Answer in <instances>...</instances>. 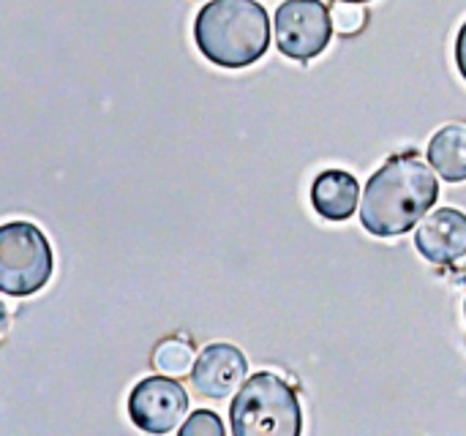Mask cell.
I'll return each instance as SVG.
<instances>
[{"label":"cell","instance_id":"cell-15","mask_svg":"<svg viewBox=\"0 0 466 436\" xmlns=\"http://www.w3.org/2000/svg\"><path fill=\"white\" fill-rule=\"evenodd\" d=\"M352 3H369V0H352Z\"/></svg>","mask_w":466,"mask_h":436},{"label":"cell","instance_id":"cell-5","mask_svg":"<svg viewBox=\"0 0 466 436\" xmlns=\"http://www.w3.org/2000/svg\"><path fill=\"white\" fill-rule=\"evenodd\" d=\"M333 30L330 8L322 0H284L276 11V44L292 60L306 63L322 55Z\"/></svg>","mask_w":466,"mask_h":436},{"label":"cell","instance_id":"cell-3","mask_svg":"<svg viewBox=\"0 0 466 436\" xmlns=\"http://www.w3.org/2000/svg\"><path fill=\"white\" fill-rule=\"evenodd\" d=\"M235 436H298L303 410L298 393L276 374L259 371L240 385L229 407Z\"/></svg>","mask_w":466,"mask_h":436},{"label":"cell","instance_id":"cell-7","mask_svg":"<svg viewBox=\"0 0 466 436\" xmlns=\"http://www.w3.org/2000/svg\"><path fill=\"white\" fill-rule=\"evenodd\" d=\"M248 363L246 355L232 344H210L199 352L194 369H191V385L199 396L221 401L229 393L240 390V382L246 380Z\"/></svg>","mask_w":466,"mask_h":436},{"label":"cell","instance_id":"cell-9","mask_svg":"<svg viewBox=\"0 0 466 436\" xmlns=\"http://www.w3.org/2000/svg\"><path fill=\"white\" fill-rule=\"evenodd\" d=\"M360 202L358 177L344 169H325L317 175L311 186V205L328 221H347L352 218Z\"/></svg>","mask_w":466,"mask_h":436},{"label":"cell","instance_id":"cell-16","mask_svg":"<svg viewBox=\"0 0 466 436\" xmlns=\"http://www.w3.org/2000/svg\"><path fill=\"white\" fill-rule=\"evenodd\" d=\"M464 317H466V300H464Z\"/></svg>","mask_w":466,"mask_h":436},{"label":"cell","instance_id":"cell-12","mask_svg":"<svg viewBox=\"0 0 466 436\" xmlns=\"http://www.w3.org/2000/svg\"><path fill=\"white\" fill-rule=\"evenodd\" d=\"M330 16H333V27L341 33V35H355L366 27V8L363 3H352V0H336L330 5Z\"/></svg>","mask_w":466,"mask_h":436},{"label":"cell","instance_id":"cell-6","mask_svg":"<svg viewBox=\"0 0 466 436\" xmlns=\"http://www.w3.org/2000/svg\"><path fill=\"white\" fill-rule=\"evenodd\" d=\"M186 410H188V393L169 374L142 380L128 396L131 423L147 434L175 431L177 423L183 421Z\"/></svg>","mask_w":466,"mask_h":436},{"label":"cell","instance_id":"cell-2","mask_svg":"<svg viewBox=\"0 0 466 436\" xmlns=\"http://www.w3.org/2000/svg\"><path fill=\"white\" fill-rule=\"evenodd\" d=\"M197 49L221 68L254 66L270 46V19L257 0H210L194 19Z\"/></svg>","mask_w":466,"mask_h":436},{"label":"cell","instance_id":"cell-13","mask_svg":"<svg viewBox=\"0 0 466 436\" xmlns=\"http://www.w3.org/2000/svg\"><path fill=\"white\" fill-rule=\"evenodd\" d=\"M183 436H224V423L218 421L216 412L210 410H197L183 426H180Z\"/></svg>","mask_w":466,"mask_h":436},{"label":"cell","instance_id":"cell-8","mask_svg":"<svg viewBox=\"0 0 466 436\" xmlns=\"http://www.w3.org/2000/svg\"><path fill=\"white\" fill-rule=\"evenodd\" d=\"M418 251L434 265H453L466 254V216L456 208H440L418 224Z\"/></svg>","mask_w":466,"mask_h":436},{"label":"cell","instance_id":"cell-11","mask_svg":"<svg viewBox=\"0 0 466 436\" xmlns=\"http://www.w3.org/2000/svg\"><path fill=\"white\" fill-rule=\"evenodd\" d=\"M153 363H156L158 371H164V374H169V377L191 374V369H194V363H197V360H194V347H191L188 339H180V336L164 339V341L156 347V352H153Z\"/></svg>","mask_w":466,"mask_h":436},{"label":"cell","instance_id":"cell-10","mask_svg":"<svg viewBox=\"0 0 466 436\" xmlns=\"http://www.w3.org/2000/svg\"><path fill=\"white\" fill-rule=\"evenodd\" d=\"M429 161L448 183L466 180V123L442 126L429 142Z\"/></svg>","mask_w":466,"mask_h":436},{"label":"cell","instance_id":"cell-4","mask_svg":"<svg viewBox=\"0 0 466 436\" xmlns=\"http://www.w3.org/2000/svg\"><path fill=\"white\" fill-rule=\"evenodd\" d=\"M52 279V248L30 221H8L0 229V289L14 298L38 292Z\"/></svg>","mask_w":466,"mask_h":436},{"label":"cell","instance_id":"cell-1","mask_svg":"<svg viewBox=\"0 0 466 436\" xmlns=\"http://www.w3.org/2000/svg\"><path fill=\"white\" fill-rule=\"evenodd\" d=\"M440 199V180L431 167L412 150L388 158L366 186L360 221L377 238L410 232Z\"/></svg>","mask_w":466,"mask_h":436},{"label":"cell","instance_id":"cell-14","mask_svg":"<svg viewBox=\"0 0 466 436\" xmlns=\"http://www.w3.org/2000/svg\"><path fill=\"white\" fill-rule=\"evenodd\" d=\"M456 66H459L461 76L466 79V22L461 25L459 35H456Z\"/></svg>","mask_w":466,"mask_h":436}]
</instances>
